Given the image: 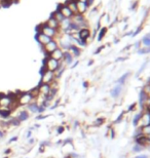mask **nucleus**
Listing matches in <instances>:
<instances>
[{"mask_svg":"<svg viewBox=\"0 0 150 158\" xmlns=\"http://www.w3.org/2000/svg\"><path fill=\"white\" fill-rule=\"evenodd\" d=\"M140 131H141L142 135L148 137V135H150V124L145 125V126H141V127H140Z\"/></svg>","mask_w":150,"mask_h":158,"instance_id":"28","label":"nucleus"},{"mask_svg":"<svg viewBox=\"0 0 150 158\" xmlns=\"http://www.w3.org/2000/svg\"><path fill=\"white\" fill-rule=\"evenodd\" d=\"M35 142H36V140H35L34 138H31V139H29V140H28L27 145H28V146H33Z\"/></svg>","mask_w":150,"mask_h":158,"instance_id":"40","label":"nucleus"},{"mask_svg":"<svg viewBox=\"0 0 150 158\" xmlns=\"http://www.w3.org/2000/svg\"><path fill=\"white\" fill-rule=\"evenodd\" d=\"M32 135H33V132H32L31 131H29V129H28V131H27V134H26V135H25V137H26V140H29V139L33 138Z\"/></svg>","mask_w":150,"mask_h":158,"instance_id":"39","label":"nucleus"},{"mask_svg":"<svg viewBox=\"0 0 150 158\" xmlns=\"http://www.w3.org/2000/svg\"><path fill=\"white\" fill-rule=\"evenodd\" d=\"M58 47H59V43H58V41H57V39H52L49 43L41 47V50L43 52L44 56H49L50 53L53 52H55Z\"/></svg>","mask_w":150,"mask_h":158,"instance_id":"4","label":"nucleus"},{"mask_svg":"<svg viewBox=\"0 0 150 158\" xmlns=\"http://www.w3.org/2000/svg\"><path fill=\"white\" fill-rule=\"evenodd\" d=\"M105 122H106V119L103 118V117H100V118L96 119L92 124H94V126H96V127H100V126L103 125Z\"/></svg>","mask_w":150,"mask_h":158,"instance_id":"29","label":"nucleus"},{"mask_svg":"<svg viewBox=\"0 0 150 158\" xmlns=\"http://www.w3.org/2000/svg\"><path fill=\"white\" fill-rule=\"evenodd\" d=\"M135 158H148V156L145 155V154H141V155H137Z\"/></svg>","mask_w":150,"mask_h":158,"instance_id":"44","label":"nucleus"},{"mask_svg":"<svg viewBox=\"0 0 150 158\" xmlns=\"http://www.w3.org/2000/svg\"><path fill=\"white\" fill-rule=\"evenodd\" d=\"M78 37L82 41H85L87 43L90 42V39L92 38V32L90 28H82L78 31Z\"/></svg>","mask_w":150,"mask_h":158,"instance_id":"5","label":"nucleus"},{"mask_svg":"<svg viewBox=\"0 0 150 158\" xmlns=\"http://www.w3.org/2000/svg\"><path fill=\"white\" fill-rule=\"evenodd\" d=\"M123 93V85H121V84H116V85H114L113 88L111 89L110 91V94H111V97L113 98V99H118V98Z\"/></svg>","mask_w":150,"mask_h":158,"instance_id":"9","label":"nucleus"},{"mask_svg":"<svg viewBox=\"0 0 150 158\" xmlns=\"http://www.w3.org/2000/svg\"><path fill=\"white\" fill-rule=\"evenodd\" d=\"M141 43H142L143 47H150V33L142 39Z\"/></svg>","mask_w":150,"mask_h":158,"instance_id":"30","label":"nucleus"},{"mask_svg":"<svg viewBox=\"0 0 150 158\" xmlns=\"http://www.w3.org/2000/svg\"><path fill=\"white\" fill-rule=\"evenodd\" d=\"M50 17H53L57 22H59V23H61V22L64 20V17L61 15V12L58 10V9H56V10L54 11L52 15H50Z\"/></svg>","mask_w":150,"mask_h":158,"instance_id":"25","label":"nucleus"},{"mask_svg":"<svg viewBox=\"0 0 150 158\" xmlns=\"http://www.w3.org/2000/svg\"><path fill=\"white\" fill-rule=\"evenodd\" d=\"M107 31L108 29L106 27H102L99 29V34H98V41H101L102 39L104 38L105 36H106V34H107Z\"/></svg>","mask_w":150,"mask_h":158,"instance_id":"27","label":"nucleus"},{"mask_svg":"<svg viewBox=\"0 0 150 158\" xmlns=\"http://www.w3.org/2000/svg\"><path fill=\"white\" fill-rule=\"evenodd\" d=\"M65 131V127H64V126H62V125H60V126H58V127H57V135H62L63 132Z\"/></svg>","mask_w":150,"mask_h":158,"instance_id":"34","label":"nucleus"},{"mask_svg":"<svg viewBox=\"0 0 150 158\" xmlns=\"http://www.w3.org/2000/svg\"><path fill=\"white\" fill-rule=\"evenodd\" d=\"M76 1H80V2H85V3H87L88 0H76Z\"/></svg>","mask_w":150,"mask_h":158,"instance_id":"48","label":"nucleus"},{"mask_svg":"<svg viewBox=\"0 0 150 158\" xmlns=\"http://www.w3.org/2000/svg\"><path fill=\"white\" fill-rule=\"evenodd\" d=\"M3 158H9L8 156H5V157H3Z\"/></svg>","mask_w":150,"mask_h":158,"instance_id":"50","label":"nucleus"},{"mask_svg":"<svg viewBox=\"0 0 150 158\" xmlns=\"http://www.w3.org/2000/svg\"><path fill=\"white\" fill-rule=\"evenodd\" d=\"M44 151H45V147L40 146V145H39V148H38V153L42 154V153H44Z\"/></svg>","mask_w":150,"mask_h":158,"instance_id":"42","label":"nucleus"},{"mask_svg":"<svg viewBox=\"0 0 150 158\" xmlns=\"http://www.w3.org/2000/svg\"><path fill=\"white\" fill-rule=\"evenodd\" d=\"M50 58L54 59V60H56V61H58V62H61V61H63V56H64V50L63 49H61L60 47H58L55 52H53L52 53H50Z\"/></svg>","mask_w":150,"mask_h":158,"instance_id":"13","label":"nucleus"},{"mask_svg":"<svg viewBox=\"0 0 150 158\" xmlns=\"http://www.w3.org/2000/svg\"><path fill=\"white\" fill-rule=\"evenodd\" d=\"M65 5L68 7L73 15H77V8H76V0H67Z\"/></svg>","mask_w":150,"mask_h":158,"instance_id":"21","label":"nucleus"},{"mask_svg":"<svg viewBox=\"0 0 150 158\" xmlns=\"http://www.w3.org/2000/svg\"><path fill=\"white\" fill-rule=\"evenodd\" d=\"M145 148L144 147H142V146H140V145L138 144H135L133 146V152H135V153H138V152H142L143 150H144Z\"/></svg>","mask_w":150,"mask_h":158,"instance_id":"31","label":"nucleus"},{"mask_svg":"<svg viewBox=\"0 0 150 158\" xmlns=\"http://www.w3.org/2000/svg\"><path fill=\"white\" fill-rule=\"evenodd\" d=\"M63 158H71V156H70V154H66Z\"/></svg>","mask_w":150,"mask_h":158,"instance_id":"47","label":"nucleus"},{"mask_svg":"<svg viewBox=\"0 0 150 158\" xmlns=\"http://www.w3.org/2000/svg\"><path fill=\"white\" fill-rule=\"evenodd\" d=\"M147 85L150 87V78H149V80H148V82H147Z\"/></svg>","mask_w":150,"mask_h":158,"instance_id":"49","label":"nucleus"},{"mask_svg":"<svg viewBox=\"0 0 150 158\" xmlns=\"http://www.w3.org/2000/svg\"><path fill=\"white\" fill-rule=\"evenodd\" d=\"M33 101H35L34 96L32 94L29 90L27 91H21V94L18 97V103L20 107H26L28 104L32 103Z\"/></svg>","mask_w":150,"mask_h":158,"instance_id":"2","label":"nucleus"},{"mask_svg":"<svg viewBox=\"0 0 150 158\" xmlns=\"http://www.w3.org/2000/svg\"><path fill=\"white\" fill-rule=\"evenodd\" d=\"M139 52L140 53H148L150 52V47H141L139 49Z\"/></svg>","mask_w":150,"mask_h":158,"instance_id":"35","label":"nucleus"},{"mask_svg":"<svg viewBox=\"0 0 150 158\" xmlns=\"http://www.w3.org/2000/svg\"><path fill=\"white\" fill-rule=\"evenodd\" d=\"M67 52H69L70 53H71V56L74 59L75 58H78V56H80V53H81L80 48H79L77 45H75V44H72V45L68 48V50H67Z\"/></svg>","mask_w":150,"mask_h":158,"instance_id":"19","label":"nucleus"},{"mask_svg":"<svg viewBox=\"0 0 150 158\" xmlns=\"http://www.w3.org/2000/svg\"><path fill=\"white\" fill-rule=\"evenodd\" d=\"M42 65L45 66L47 71H50V72H54V73H55L60 67V62L52 59L50 56H44V59L42 61Z\"/></svg>","mask_w":150,"mask_h":158,"instance_id":"3","label":"nucleus"},{"mask_svg":"<svg viewBox=\"0 0 150 158\" xmlns=\"http://www.w3.org/2000/svg\"><path fill=\"white\" fill-rule=\"evenodd\" d=\"M148 100H149V98L147 96V94H146L145 91L142 89L141 91H140V94H139V106L141 107L142 111H144Z\"/></svg>","mask_w":150,"mask_h":158,"instance_id":"11","label":"nucleus"},{"mask_svg":"<svg viewBox=\"0 0 150 158\" xmlns=\"http://www.w3.org/2000/svg\"><path fill=\"white\" fill-rule=\"evenodd\" d=\"M25 158H27V157H25Z\"/></svg>","mask_w":150,"mask_h":158,"instance_id":"51","label":"nucleus"},{"mask_svg":"<svg viewBox=\"0 0 150 158\" xmlns=\"http://www.w3.org/2000/svg\"><path fill=\"white\" fill-rule=\"evenodd\" d=\"M142 113H143V111H140V112L136 113V114L134 115V117H133V125H134V126H137V127L139 126L140 119H141Z\"/></svg>","mask_w":150,"mask_h":158,"instance_id":"23","label":"nucleus"},{"mask_svg":"<svg viewBox=\"0 0 150 158\" xmlns=\"http://www.w3.org/2000/svg\"><path fill=\"white\" fill-rule=\"evenodd\" d=\"M84 87H85V88L88 87V82H87V81L84 82Z\"/></svg>","mask_w":150,"mask_h":158,"instance_id":"46","label":"nucleus"},{"mask_svg":"<svg viewBox=\"0 0 150 158\" xmlns=\"http://www.w3.org/2000/svg\"><path fill=\"white\" fill-rule=\"evenodd\" d=\"M39 145L40 146H43V147H49V146H52V143H50V141H49V140H44V141H41Z\"/></svg>","mask_w":150,"mask_h":158,"instance_id":"33","label":"nucleus"},{"mask_svg":"<svg viewBox=\"0 0 150 158\" xmlns=\"http://www.w3.org/2000/svg\"><path fill=\"white\" fill-rule=\"evenodd\" d=\"M17 118L21 123L25 122V121H27V120L30 118V113L28 112L26 109H23V110H21V111L18 113Z\"/></svg>","mask_w":150,"mask_h":158,"instance_id":"15","label":"nucleus"},{"mask_svg":"<svg viewBox=\"0 0 150 158\" xmlns=\"http://www.w3.org/2000/svg\"><path fill=\"white\" fill-rule=\"evenodd\" d=\"M12 115V111L8 108H0V119L8 120Z\"/></svg>","mask_w":150,"mask_h":158,"instance_id":"17","label":"nucleus"},{"mask_svg":"<svg viewBox=\"0 0 150 158\" xmlns=\"http://www.w3.org/2000/svg\"><path fill=\"white\" fill-rule=\"evenodd\" d=\"M130 76H131V73H126V74H123L122 76H120V77H119V79H117L116 84L124 85V84H126V82L127 81V79L130 78Z\"/></svg>","mask_w":150,"mask_h":158,"instance_id":"24","label":"nucleus"},{"mask_svg":"<svg viewBox=\"0 0 150 158\" xmlns=\"http://www.w3.org/2000/svg\"><path fill=\"white\" fill-rule=\"evenodd\" d=\"M38 89H39V94H40V96L45 97V96H47V94H49V91H50V84L43 83L39 88H38Z\"/></svg>","mask_w":150,"mask_h":158,"instance_id":"22","label":"nucleus"},{"mask_svg":"<svg viewBox=\"0 0 150 158\" xmlns=\"http://www.w3.org/2000/svg\"><path fill=\"white\" fill-rule=\"evenodd\" d=\"M38 108H39V104H38L36 101H33L32 103L28 104L26 106V110L29 113H32V114H36L37 115V112H38Z\"/></svg>","mask_w":150,"mask_h":158,"instance_id":"16","label":"nucleus"},{"mask_svg":"<svg viewBox=\"0 0 150 158\" xmlns=\"http://www.w3.org/2000/svg\"><path fill=\"white\" fill-rule=\"evenodd\" d=\"M134 137H135V144H138V145H140V146H142L144 148L148 147L150 145V141H149L148 137H146V135H144L139 134V135H134Z\"/></svg>","mask_w":150,"mask_h":158,"instance_id":"6","label":"nucleus"},{"mask_svg":"<svg viewBox=\"0 0 150 158\" xmlns=\"http://www.w3.org/2000/svg\"><path fill=\"white\" fill-rule=\"evenodd\" d=\"M35 40H36V42L39 44L40 47H42V46L45 45V44L49 43V41L52 40V38L45 36L42 33H36V34H35Z\"/></svg>","mask_w":150,"mask_h":158,"instance_id":"8","label":"nucleus"},{"mask_svg":"<svg viewBox=\"0 0 150 158\" xmlns=\"http://www.w3.org/2000/svg\"><path fill=\"white\" fill-rule=\"evenodd\" d=\"M19 141V135H14L12 138H11L8 140V144H12V143H15V142Z\"/></svg>","mask_w":150,"mask_h":158,"instance_id":"36","label":"nucleus"},{"mask_svg":"<svg viewBox=\"0 0 150 158\" xmlns=\"http://www.w3.org/2000/svg\"><path fill=\"white\" fill-rule=\"evenodd\" d=\"M33 126L35 127V129H39V128L41 127V125H40V124H38V123H35V124H34Z\"/></svg>","mask_w":150,"mask_h":158,"instance_id":"45","label":"nucleus"},{"mask_svg":"<svg viewBox=\"0 0 150 158\" xmlns=\"http://www.w3.org/2000/svg\"><path fill=\"white\" fill-rule=\"evenodd\" d=\"M47 70H46V68H45V66H41V68H40V70H39V75H40V76H42V75L44 74V73H45V72H46Z\"/></svg>","mask_w":150,"mask_h":158,"instance_id":"38","label":"nucleus"},{"mask_svg":"<svg viewBox=\"0 0 150 158\" xmlns=\"http://www.w3.org/2000/svg\"><path fill=\"white\" fill-rule=\"evenodd\" d=\"M11 152H12L11 148H7V149H5V150H4V152H3V154H4L5 156H8V155H11Z\"/></svg>","mask_w":150,"mask_h":158,"instance_id":"41","label":"nucleus"},{"mask_svg":"<svg viewBox=\"0 0 150 158\" xmlns=\"http://www.w3.org/2000/svg\"><path fill=\"white\" fill-rule=\"evenodd\" d=\"M36 33H42L45 36L49 37V38H52V39L58 38L61 34H62L61 32H59V31H56V30L52 29V28H49V26H46L45 23L38 25L36 27Z\"/></svg>","mask_w":150,"mask_h":158,"instance_id":"1","label":"nucleus"},{"mask_svg":"<svg viewBox=\"0 0 150 158\" xmlns=\"http://www.w3.org/2000/svg\"><path fill=\"white\" fill-rule=\"evenodd\" d=\"M45 24H46V26H49V28H52V29L56 30V31H59L60 23H59V22H57L53 17H49V19H47V21L45 22Z\"/></svg>","mask_w":150,"mask_h":158,"instance_id":"18","label":"nucleus"},{"mask_svg":"<svg viewBox=\"0 0 150 158\" xmlns=\"http://www.w3.org/2000/svg\"><path fill=\"white\" fill-rule=\"evenodd\" d=\"M8 124L9 126H14V127H19L21 125V122L19 121L17 117H11L8 120Z\"/></svg>","mask_w":150,"mask_h":158,"instance_id":"26","label":"nucleus"},{"mask_svg":"<svg viewBox=\"0 0 150 158\" xmlns=\"http://www.w3.org/2000/svg\"><path fill=\"white\" fill-rule=\"evenodd\" d=\"M41 81L43 83H47V84H50L53 81L56 80V75L54 72H50V71H46L42 76H41Z\"/></svg>","mask_w":150,"mask_h":158,"instance_id":"10","label":"nucleus"},{"mask_svg":"<svg viewBox=\"0 0 150 158\" xmlns=\"http://www.w3.org/2000/svg\"><path fill=\"white\" fill-rule=\"evenodd\" d=\"M76 8H77V15H84L85 12L88 10L90 6L88 5V3L85 2H80V1H76Z\"/></svg>","mask_w":150,"mask_h":158,"instance_id":"12","label":"nucleus"},{"mask_svg":"<svg viewBox=\"0 0 150 158\" xmlns=\"http://www.w3.org/2000/svg\"><path fill=\"white\" fill-rule=\"evenodd\" d=\"M49 114H40V115H36V117H35V120H37V121H40V120H43V119H46L49 117Z\"/></svg>","mask_w":150,"mask_h":158,"instance_id":"32","label":"nucleus"},{"mask_svg":"<svg viewBox=\"0 0 150 158\" xmlns=\"http://www.w3.org/2000/svg\"><path fill=\"white\" fill-rule=\"evenodd\" d=\"M136 107H137V103H134L133 105H131L129 107V109H127V110H129V112H132V111H134V109H135Z\"/></svg>","mask_w":150,"mask_h":158,"instance_id":"43","label":"nucleus"},{"mask_svg":"<svg viewBox=\"0 0 150 158\" xmlns=\"http://www.w3.org/2000/svg\"><path fill=\"white\" fill-rule=\"evenodd\" d=\"M73 61H74V58L71 56V53H70L69 52H64V56H63V63L65 64L66 66H70L72 65Z\"/></svg>","mask_w":150,"mask_h":158,"instance_id":"20","label":"nucleus"},{"mask_svg":"<svg viewBox=\"0 0 150 158\" xmlns=\"http://www.w3.org/2000/svg\"><path fill=\"white\" fill-rule=\"evenodd\" d=\"M57 9L61 12V15H63L64 19H69V20H71V18L74 15L71 12V10H70V9L65 5V3H60Z\"/></svg>","mask_w":150,"mask_h":158,"instance_id":"7","label":"nucleus"},{"mask_svg":"<svg viewBox=\"0 0 150 158\" xmlns=\"http://www.w3.org/2000/svg\"><path fill=\"white\" fill-rule=\"evenodd\" d=\"M45 108H44L43 106L39 105V108H38V112H37V115H40V114H44V112H45Z\"/></svg>","mask_w":150,"mask_h":158,"instance_id":"37","label":"nucleus"},{"mask_svg":"<svg viewBox=\"0 0 150 158\" xmlns=\"http://www.w3.org/2000/svg\"><path fill=\"white\" fill-rule=\"evenodd\" d=\"M148 124H150V114L148 112L143 111L138 127H141V126H145V125H148Z\"/></svg>","mask_w":150,"mask_h":158,"instance_id":"14","label":"nucleus"}]
</instances>
